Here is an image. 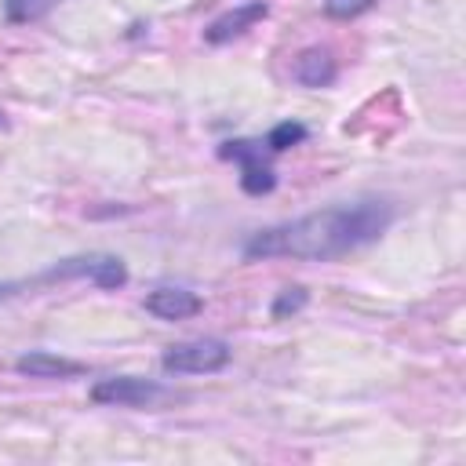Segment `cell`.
<instances>
[{
	"instance_id": "1",
	"label": "cell",
	"mask_w": 466,
	"mask_h": 466,
	"mask_svg": "<svg viewBox=\"0 0 466 466\" xmlns=\"http://www.w3.org/2000/svg\"><path fill=\"white\" fill-rule=\"evenodd\" d=\"M393 215H397V208L382 197L320 208L302 218L251 233L244 244V258H317V262L342 258V255L379 240L390 229Z\"/></svg>"
},
{
	"instance_id": "2",
	"label": "cell",
	"mask_w": 466,
	"mask_h": 466,
	"mask_svg": "<svg viewBox=\"0 0 466 466\" xmlns=\"http://www.w3.org/2000/svg\"><path fill=\"white\" fill-rule=\"evenodd\" d=\"M160 364H164V371H175V375H211V371H222L229 364V346L222 339L175 342L164 350Z\"/></svg>"
},
{
	"instance_id": "3",
	"label": "cell",
	"mask_w": 466,
	"mask_h": 466,
	"mask_svg": "<svg viewBox=\"0 0 466 466\" xmlns=\"http://www.w3.org/2000/svg\"><path fill=\"white\" fill-rule=\"evenodd\" d=\"M69 277H87L98 288H120L127 280V269L116 255H76L47 269V280H69Z\"/></svg>"
},
{
	"instance_id": "4",
	"label": "cell",
	"mask_w": 466,
	"mask_h": 466,
	"mask_svg": "<svg viewBox=\"0 0 466 466\" xmlns=\"http://www.w3.org/2000/svg\"><path fill=\"white\" fill-rule=\"evenodd\" d=\"M164 390L153 379H138V375H113V379H98L91 386V400L95 404H116V408H138V404H153Z\"/></svg>"
},
{
	"instance_id": "5",
	"label": "cell",
	"mask_w": 466,
	"mask_h": 466,
	"mask_svg": "<svg viewBox=\"0 0 466 466\" xmlns=\"http://www.w3.org/2000/svg\"><path fill=\"white\" fill-rule=\"evenodd\" d=\"M269 15V7L262 4V0H248V4H237L233 11H226V15H218L208 29H204V40L208 44H226V40H233V36H240V33H248L255 22H262Z\"/></svg>"
},
{
	"instance_id": "6",
	"label": "cell",
	"mask_w": 466,
	"mask_h": 466,
	"mask_svg": "<svg viewBox=\"0 0 466 466\" xmlns=\"http://www.w3.org/2000/svg\"><path fill=\"white\" fill-rule=\"evenodd\" d=\"M146 309L160 320H186V317H197L204 309V302L189 288H153L146 295Z\"/></svg>"
},
{
	"instance_id": "7",
	"label": "cell",
	"mask_w": 466,
	"mask_h": 466,
	"mask_svg": "<svg viewBox=\"0 0 466 466\" xmlns=\"http://www.w3.org/2000/svg\"><path fill=\"white\" fill-rule=\"evenodd\" d=\"M291 76H295L302 87H328V84H335L339 66H335V58H331L328 47H306V51L295 55Z\"/></svg>"
},
{
	"instance_id": "8",
	"label": "cell",
	"mask_w": 466,
	"mask_h": 466,
	"mask_svg": "<svg viewBox=\"0 0 466 466\" xmlns=\"http://www.w3.org/2000/svg\"><path fill=\"white\" fill-rule=\"evenodd\" d=\"M15 368L29 379H69V375H80L84 364L80 360H69V357H55V353H44V350H33V353H22L15 360Z\"/></svg>"
},
{
	"instance_id": "9",
	"label": "cell",
	"mask_w": 466,
	"mask_h": 466,
	"mask_svg": "<svg viewBox=\"0 0 466 466\" xmlns=\"http://www.w3.org/2000/svg\"><path fill=\"white\" fill-rule=\"evenodd\" d=\"M240 189L251 193V197H262V193H273L277 189V175L269 164L262 160H251V164H240Z\"/></svg>"
},
{
	"instance_id": "10",
	"label": "cell",
	"mask_w": 466,
	"mask_h": 466,
	"mask_svg": "<svg viewBox=\"0 0 466 466\" xmlns=\"http://www.w3.org/2000/svg\"><path fill=\"white\" fill-rule=\"evenodd\" d=\"M62 0H4V15H7V22H36V18H44L47 11H55Z\"/></svg>"
},
{
	"instance_id": "11",
	"label": "cell",
	"mask_w": 466,
	"mask_h": 466,
	"mask_svg": "<svg viewBox=\"0 0 466 466\" xmlns=\"http://www.w3.org/2000/svg\"><path fill=\"white\" fill-rule=\"evenodd\" d=\"M306 138V124H299V120H280L269 135H266V149H273V153H284V149H291V146H299Z\"/></svg>"
},
{
	"instance_id": "12",
	"label": "cell",
	"mask_w": 466,
	"mask_h": 466,
	"mask_svg": "<svg viewBox=\"0 0 466 466\" xmlns=\"http://www.w3.org/2000/svg\"><path fill=\"white\" fill-rule=\"evenodd\" d=\"M309 302V291L306 288H284L277 299H273V306H269V313H273V320H284V317H291V313H299L302 306Z\"/></svg>"
},
{
	"instance_id": "13",
	"label": "cell",
	"mask_w": 466,
	"mask_h": 466,
	"mask_svg": "<svg viewBox=\"0 0 466 466\" xmlns=\"http://www.w3.org/2000/svg\"><path fill=\"white\" fill-rule=\"evenodd\" d=\"M371 7H375V0H324V15L328 18H339V22L357 18V15L371 11Z\"/></svg>"
},
{
	"instance_id": "14",
	"label": "cell",
	"mask_w": 466,
	"mask_h": 466,
	"mask_svg": "<svg viewBox=\"0 0 466 466\" xmlns=\"http://www.w3.org/2000/svg\"><path fill=\"white\" fill-rule=\"evenodd\" d=\"M218 157L237 160V164H251V160H262V142H222Z\"/></svg>"
},
{
	"instance_id": "15",
	"label": "cell",
	"mask_w": 466,
	"mask_h": 466,
	"mask_svg": "<svg viewBox=\"0 0 466 466\" xmlns=\"http://www.w3.org/2000/svg\"><path fill=\"white\" fill-rule=\"evenodd\" d=\"M11 291H15V288H11V284H0V299H7V295H11Z\"/></svg>"
}]
</instances>
